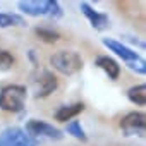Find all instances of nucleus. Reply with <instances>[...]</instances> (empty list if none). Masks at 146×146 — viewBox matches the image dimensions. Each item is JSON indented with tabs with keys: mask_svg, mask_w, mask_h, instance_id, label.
<instances>
[{
	"mask_svg": "<svg viewBox=\"0 0 146 146\" xmlns=\"http://www.w3.org/2000/svg\"><path fill=\"white\" fill-rule=\"evenodd\" d=\"M52 67L64 76H74L83 69V57L74 50H58L50 57Z\"/></svg>",
	"mask_w": 146,
	"mask_h": 146,
	"instance_id": "obj_1",
	"label": "nucleus"
},
{
	"mask_svg": "<svg viewBox=\"0 0 146 146\" xmlns=\"http://www.w3.org/2000/svg\"><path fill=\"white\" fill-rule=\"evenodd\" d=\"M28 90L21 84H9L0 90V108L4 112L19 113L24 110Z\"/></svg>",
	"mask_w": 146,
	"mask_h": 146,
	"instance_id": "obj_2",
	"label": "nucleus"
},
{
	"mask_svg": "<svg viewBox=\"0 0 146 146\" xmlns=\"http://www.w3.org/2000/svg\"><path fill=\"white\" fill-rule=\"evenodd\" d=\"M17 7L23 14L31 17H60L62 9L60 4L55 0H23L17 2Z\"/></svg>",
	"mask_w": 146,
	"mask_h": 146,
	"instance_id": "obj_3",
	"label": "nucleus"
},
{
	"mask_svg": "<svg viewBox=\"0 0 146 146\" xmlns=\"http://www.w3.org/2000/svg\"><path fill=\"white\" fill-rule=\"evenodd\" d=\"M24 131H26V134H28L29 137H33L35 141H36L38 137H46V139H52V141H60V139L64 137V134H62L60 129L53 127L52 124H48V122H45V120H38V119L28 120Z\"/></svg>",
	"mask_w": 146,
	"mask_h": 146,
	"instance_id": "obj_4",
	"label": "nucleus"
},
{
	"mask_svg": "<svg viewBox=\"0 0 146 146\" xmlns=\"http://www.w3.org/2000/svg\"><path fill=\"white\" fill-rule=\"evenodd\" d=\"M58 86V81L53 72L50 70H40L38 74L33 78V93L35 98H45L52 95Z\"/></svg>",
	"mask_w": 146,
	"mask_h": 146,
	"instance_id": "obj_5",
	"label": "nucleus"
},
{
	"mask_svg": "<svg viewBox=\"0 0 146 146\" xmlns=\"http://www.w3.org/2000/svg\"><path fill=\"white\" fill-rule=\"evenodd\" d=\"M120 129L125 136H139L146 134V115L143 112H129L120 120Z\"/></svg>",
	"mask_w": 146,
	"mask_h": 146,
	"instance_id": "obj_6",
	"label": "nucleus"
},
{
	"mask_svg": "<svg viewBox=\"0 0 146 146\" xmlns=\"http://www.w3.org/2000/svg\"><path fill=\"white\" fill-rule=\"evenodd\" d=\"M0 146H38V141L29 137L21 127H7L0 132Z\"/></svg>",
	"mask_w": 146,
	"mask_h": 146,
	"instance_id": "obj_7",
	"label": "nucleus"
},
{
	"mask_svg": "<svg viewBox=\"0 0 146 146\" xmlns=\"http://www.w3.org/2000/svg\"><path fill=\"white\" fill-rule=\"evenodd\" d=\"M79 11L84 14V17L90 21V24H91L96 31H103V29H107V28L110 26V19H108V16L103 14V12H98V11L93 9L90 4H86V2L79 4Z\"/></svg>",
	"mask_w": 146,
	"mask_h": 146,
	"instance_id": "obj_8",
	"label": "nucleus"
},
{
	"mask_svg": "<svg viewBox=\"0 0 146 146\" xmlns=\"http://www.w3.org/2000/svg\"><path fill=\"white\" fill-rule=\"evenodd\" d=\"M102 43H103L110 52H113L117 57H120L125 64L134 62V60H137V58H139V55H137L132 48H129L127 45H124L122 41H117V40H112V38H103V40H102Z\"/></svg>",
	"mask_w": 146,
	"mask_h": 146,
	"instance_id": "obj_9",
	"label": "nucleus"
},
{
	"mask_svg": "<svg viewBox=\"0 0 146 146\" xmlns=\"http://www.w3.org/2000/svg\"><path fill=\"white\" fill-rule=\"evenodd\" d=\"M95 65L100 67L105 74H107L110 79H113V81L119 79V76H120V65H119L112 57H108V55H100V57H96Z\"/></svg>",
	"mask_w": 146,
	"mask_h": 146,
	"instance_id": "obj_10",
	"label": "nucleus"
},
{
	"mask_svg": "<svg viewBox=\"0 0 146 146\" xmlns=\"http://www.w3.org/2000/svg\"><path fill=\"white\" fill-rule=\"evenodd\" d=\"M84 110V103H72V105H62L55 112V120L58 122H70L76 119L81 112Z\"/></svg>",
	"mask_w": 146,
	"mask_h": 146,
	"instance_id": "obj_11",
	"label": "nucleus"
},
{
	"mask_svg": "<svg viewBox=\"0 0 146 146\" xmlns=\"http://www.w3.org/2000/svg\"><path fill=\"white\" fill-rule=\"evenodd\" d=\"M127 98L137 105V107H144L146 105V84H137L127 90Z\"/></svg>",
	"mask_w": 146,
	"mask_h": 146,
	"instance_id": "obj_12",
	"label": "nucleus"
},
{
	"mask_svg": "<svg viewBox=\"0 0 146 146\" xmlns=\"http://www.w3.org/2000/svg\"><path fill=\"white\" fill-rule=\"evenodd\" d=\"M14 26H26V19L19 14L0 12V28H14Z\"/></svg>",
	"mask_w": 146,
	"mask_h": 146,
	"instance_id": "obj_13",
	"label": "nucleus"
},
{
	"mask_svg": "<svg viewBox=\"0 0 146 146\" xmlns=\"http://www.w3.org/2000/svg\"><path fill=\"white\" fill-rule=\"evenodd\" d=\"M65 131H67V134H70L72 137H76V139H79L83 143L88 141V136H86V132H84V129H83V125H81L79 120H70V122H67Z\"/></svg>",
	"mask_w": 146,
	"mask_h": 146,
	"instance_id": "obj_14",
	"label": "nucleus"
},
{
	"mask_svg": "<svg viewBox=\"0 0 146 146\" xmlns=\"http://www.w3.org/2000/svg\"><path fill=\"white\" fill-rule=\"evenodd\" d=\"M35 33H36L43 41H46V43H55V41L60 38V35H58L53 28H46V26L36 28V29H35Z\"/></svg>",
	"mask_w": 146,
	"mask_h": 146,
	"instance_id": "obj_15",
	"label": "nucleus"
},
{
	"mask_svg": "<svg viewBox=\"0 0 146 146\" xmlns=\"http://www.w3.org/2000/svg\"><path fill=\"white\" fill-rule=\"evenodd\" d=\"M16 64V58L14 55L9 52V50H4V48H0V70H11Z\"/></svg>",
	"mask_w": 146,
	"mask_h": 146,
	"instance_id": "obj_16",
	"label": "nucleus"
},
{
	"mask_svg": "<svg viewBox=\"0 0 146 146\" xmlns=\"http://www.w3.org/2000/svg\"><path fill=\"white\" fill-rule=\"evenodd\" d=\"M127 65V69H131V70H134L136 74H144L146 72V62H144V58H137V60H134V62H129V64H125Z\"/></svg>",
	"mask_w": 146,
	"mask_h": 146,
	"instance_id": "obj_17",
	"label": "nucleus"
},
{
	"mask_svg": "<svg viewBox=\"0 0 146 146\" xmlns=\"http://www.w3.org/2000/svg\"><path fill=\"white\" fill-rule=\"evenodd\" d=\"M124 40L129 41V43H132V45H137L139 48H144V41H141V40H137L134 36H124Z\"/></svg>",
	"mask_w": 146,
	"mask_h": 146,
	"instance_id": "obj_18",
	"label": "nucleus"
}]
</instances>
